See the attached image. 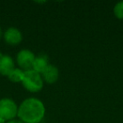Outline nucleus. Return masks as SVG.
<instances>
[{"instance_id": "nucleus-1", "label": "nucleus", "mask_w": 123, "mask_h": 123, "mask_svg": "<svg viewBox=\"0 0 123 123\" xmlns=\"http://www.w3.org/2000/svg\"><path fill=\"white\" fill-rule=\"evenodd\" d=\"M46 112L45 105L36 98L25 99L18 108V115L23 123H40Z\"/></svg>"}, {"instance_id": "nucleus-2", "label": "nucleus", "mask_w": 123, "mask_h": 123, "mask_svg": "<svg viewBox=\"0 0 123 123\" xmlns=\"http://www.w3.org/2000/svg\"><path fill=\"white\" fill-rule=\"evenodd\" d=\"M21 83L25 89L31 93L41 91L44 85V81L41 77V74H38L32 69L24 71V76Z\"/></svg>"}, {"instance_id": "nucleus-3", "label": "nucleus", "mask_w": 123, "mask_h": 123, "mask_svg": "<svg viewBox=\"0 0 123 123\" xmlns=\"http://www.w3.org/2000/svg\"><path fill=\"white\" fill-rule=\"evenodd\" d=\"M18 106L9 98L0 99V117L4 121H11L18 115Z\"/></svg>"}, {"instance_id": "nucleus-4", "label": "nucleus", "mask_w": 123, "mask_h": 123, "mask_svg": "<svg viewBox=\"0 0 123 123\" xmlns=\"http://www.w3.org/2000/svg\"><path fill=\"white\" fill-rule=\"evenodd\" d=\"M36 58L35 54L30 50H21L17 54V63L23 71L32 69V65Z\"/></svg>"}, {"instance_id": "nucleus-5", "label": "nucleus", "mask_w": 123, "mask_h": 123, "mask_svg": "<svg viewBox=\"0 0 123 123\" xmlns=\"http://www.w3.org/2000/svg\"><path fill=\"white\" fill-rule=\"evenodd\" d=\"M4 41L11 46H15L22 41V34L18 29L14 27H10L4 32Z\"/></svg>"}, {"instance_id": "nucleus-6", "label": "nucleus", "mask_w": 123, "mask_h": 123, "mask_svg": "<svg viewBox=\"0 0 123 123\" xmlns=\"http://www.w3.org/2000/svg\"><path fill=\"white\" fill-rule=\"evenodd\" d=\"M41 77L43 79V81L46 82L47 84H54L57 81L59 77L58 68L52 64H49L44 72L41 74Z\"/></svg>"}, {"instance_id": "nucleus-7", "label": "nucleus", "mask_w": 123, "mask_h": 123, "mask_svg": "<svg viewBox=\"0 0 123 123\" xmlns=\"http://www.w3.org/2000/svg\"><path fill=\"white\" fill-rule=\"evenodd\" d=\"M14 68V62L12 57L7 55H3V56L0 57V74L8 76Z\"/></svg>"}, {"instance_id": "nucleus-8", "label": "nucleus", "mask_w": 123, "mask_h": 123, "mask_svg": "<svg viewBox=\"0 0 123 123\" xmlns=\"http://www.w3.org/2000/svg\"><path fill=\"white\" fill-rule=\"evenodd\" d=\"M48 65L49 64H48L47 57L46 55H40L38 56H36V58H35L32 65V70L41 74Z\"/></svg>"}, {"instance_id": "nucleus-9", "label": "nucleus", "mask_w": 123, "mask_h": 123, "mask_svg": "<svg viewBox=\"0 0 123 123\" xmlns=\"http://www.w3.org/2000/svg\"><path fill=\"white\" fill-rule=\"evenodd\" d=\"M24 76V71L19 68H14L9 74L8 75L9 79L13 83H19L21 82Z\"/></svg>"}, {"instance_id": "nucleus-10", "label": "nucleus", "mask_w": 123, "mask_h": 123, "mask_svg": "<svg viewBox=\"0 0 123 123\" xmlns=\"http://www.w3.org/2000/svg\"><path fill=\"white\" fill-rule=\"evenodd\" d=\"M114 14L117 19H123V1L119 2L114 7Z\"/></svg>"}, {"instance_id": "nucleus-11", "label": "nucleus", "mask_w": 123, "mask_h": 123, "mask_svg": "<svg viewBox=\"0 0 123 123\" xmlns=\"http://www.w3.org/2000/svg\"><path fill=\"white\" fill-rule=\"evenodd\" d=\"M6 123H23L21 121H18V120H11V121H9Z\"/></svg>"}, {"instance_id": "nucleus-12", "label": "nucleus", "mask_w": 123, "mask_h": 123, "mask_svg": "<svg viewBox=\"0 0 123 123\" xmlns=\"http://www.w3.org/2000/svg\"><path fill=\"white\" fill-rule=\"evenodd\" d=\"M0 123H6V121H4V119H2V118L0 117Z\"/></svg>"}, {"instance_id": "nucleus-13", "label": "nucleus", "mask_w": 123, "mask_h": 123, "mask_svg": "<svg viewBox=\"0 0 123 123\" xmlns=\"http://www.w3.org/2000/svg\"><path fill=\"white\" fill-rule=\"evenodd\" d=\"M1 36H2V31H1V28H0V38H1Z\"/></svg>"}, {"instance_id": "nucleus-14", "label": "nucleus", "mask_w": 123, "mask_h": 123, "mask_svg": "<svg viewBox=\"0 0 123 123\" xmlns=\"http://www.w3.org/2000/svg\"><path fill=\"white\" fill-rule=\"evenodd\" d=\"M1 56H3V55H2V53H1V51H0V57H1Z\"/></svg>"}]
</instances>
